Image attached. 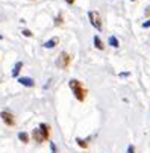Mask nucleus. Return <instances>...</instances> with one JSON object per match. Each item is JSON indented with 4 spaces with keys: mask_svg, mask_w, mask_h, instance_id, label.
I'll use <instances>...</instances> for the list:
<instances>
[{
    "mask_svg": "<svg viewBox=\"0 0 150 153\" xmlns=\"http://www.w3.org/2000/svg\"><path fill=\"white\" fill-rule=\"evenodd\" d=\"M52 153H55V152H52Z\"/></svg>",
    "mask_w": 150,
    "mask_h": 153,
    "instance_id": "23",
    "label": "nucleus"
},
{
    "mask_svg": "<svg viewBox=\"0 0 150 153\" xmlns=\"http://www.w3.org/2000/svg\"><path fill=\"white\" fill-rule=\"evenodd\" d=\"M65 2H67L68 5H73V3H74V0H65Z\"/></svg>",
    "mask_w": 150,
    "mask_h": 153,
    "instance_id": "19",
    "label": "nucleus"
},
{
    "mask_svg": "<svg viewBox=\"0 0 150 153\" xmlns=\"http://www.w3.org/2000/svg\"><path fill=\"white\" fill-rule=\"evenodd\" d=\"M2 38H3V35H0V39H2Z\"/></svg>",
    "mask_w": 150,
    "mask_h": 153,
    "instance_id": "21",
    "label": "nucleus"
},
{
    "mask_svg": "<svg viewBox=\"0 0 150 153\" xmlns=\"http://www.w3.org/2000/svg\"><path fill=\"white\" fill-rule=\"evenodd\" d=\"M90 140H91V138H87V140L77 138V140H76V143H77V146H79V147H82V149H88V146H90V144H88V143H90Z\"/></svg>",
    "mask_w": 150,
    "mask_h": 153,
    "instance_id": "10",
    "label": "nucleus"
},
{
    "mask_svg": "<svg viewBox=\"0 0 150 153\" xmlns=\"http://www.w3.org/2000/svg\"><path fill=\"white\" fill-rule=\"evenodd\" d=\"M68 85H70V88H71L73 93H74V97H76L79 102H83L85 97H87V94H88V91H87V88H83L82 82H79V80H76V79H71Z\"/></svg>",
    "mask_w": 150,
    "mask_h": 153,
    "instance_id": "1",
    "label": "nucleus"
},
{
    "mask_svg": "<svg viewBox=\"0 0 150 153\" xmlns=\"http://www.w3.org/2000/svg\"><path fill=\"white\" fill-rule=\"evenodd\" d=\"M58 42H59V38H58V36H55V38H52V39L46 41L44 44H42V47H44V49H53L55 46H58Z\"/></svg>",
    "mask_w": 150,
    "mask_h": 153,
    "instance_id": "6",
    "label": "nucleus"
},
{
    "mask_svg": "<svg viewBox=\"0 0 150 153\" xmlns=\"http://www.w3.org/2000/svg\"><path fill=\"white\" fill-rule=\"evenodd\" d=\"M18 82L25 86H33L35 85V80L32 77H18Z\"/></svg>",
    "mask_w": 150,
    "mask_h": 153,
    "instance_id": "8",
    "label": "nucleus"
},
{
    "mask_svg": "<svg viewBox=\"0 0 150 153\" xmlns=\"http://www.w3.org/2000/svg\"><path fill=\"white\" fill-rule=\"evenodd\" d=\"M70 62H71V58H70V55L67 52H61L58 59H56V65L59 68H67L70 65Z\"/></svg>",
    "mask_w": 150,
    "mask_h": 153,
    "instance_id": "2",
    "label": "nucleus"
},
{
    "mask_svg": "<svg viewBox=\"0 0 150 153\" xmlns=\"http://www.w3.org/2000/svg\"><path fill=\"white\" fill-rule=\"evenodd\" d=\"M61 23H62V15H61V14H59V15H58V17H56V26H59V25H61Z\"/></svg>",
    "mask_w": 150,
    "mask_h": 153,
    "instance_id": "14",
    "label": "nucleus"
},
{
    "mask_svg": "<svg viewBox=\"0 0 150 153\" xmlns=\"http://www.w3.org/2000/svg\"><path fill=\"white\" fill-rule=\"evenodd\" d=\"M32 137H33V140H35L36 143H44V141H46L44 135L41 134L39 127H38V129H33V130H32Z\"/></svg>",
    "mask_w": 150,
    "mask_h": 153,
    "instance_id": "5",
    "label": "nucleus"
},
{
    "mask_svg": "<svg viewBox=\"0 0 150 153\" xmlns=\"http://www.w3.org/2000/svg\"><path fill=\"white\" fill-rule=\"evenodd\" d=\"M131 2H134V0H131Z\"/></svg>",
    "mask_w": 150,
    "mask_h": 153,
    "instance_id": "22",
    "label": "nucleus"
},
{
    "mask_svg": "<svg viewBox=\"0 0 150 153\" xmlns=\"http://www.w3.org/2000/svg\"><path fill=\"white\" fill-rule=\"evenodd\" d=\"M94 46H96V49H99V50H103V47H105L103 42L100 41V38H99L97 35L94 36Z\"/></svg>",
    "mask_w": 150,
    "mask_h": 153,
    "instance_id": "12",
    "label": "nucleus"
},
{
    "mask_svg": "<svg viewBox=\"0 0 150 153\" xmlns=\"http://www.w3.org/2000/svg\"><path fill=\"white\" fill-rule=\"evenodd\" d=\"M88 17H90V21H91V25L97 29V30H102V17L97 11H91L88 12Z\"/></svg>",
    "mask_w": 150,
    "mask_h": 153,
    "instance_id": "3",
    "label": "nucleus"
},
{
    "mask_svg": "<svg viewBox=\"0 0 150 153\" xmlns=\"http://www.w3.org/2000/svg\"><path fill=\"white\" fill-rule=\"evenodd\" d=\"M109 46H112V47H118L120 46L118 44V39L115 36H109Z\"/></svg>",
    "mask_w": 150,
    "mask_h": 153,
    "instance_id": "13",
    "label": "nucleus"
},
{
    "mask_svg": "<svg viewBox=\"0 0 150 153\" xmlns=\"http://www.w3.org/2000/svg\"><path fill=\"white\" fill-rule=\"evenodd\" d=\"M21 68H23V62H21V61H18V62L14 65V70H12V77H17Z\"/></svg>",
    "mask_w": 150,
    "mask_h": 153,
    "instance_id": "9",
    "label": "nucleus"
},
{
    "mask_svg": "<svg viewBox=\"0 0 150 153\" xmlns=\"http://www.w3.org/2000/svg\"><path fill=\"white\" fill-rule=\"evenodd\" d=\"M18 140H20L21 143L26 144V143H29V135H27L26 132H20V134H18Z\"/></svg>",
    "mask_w": 150,
    "mask_h": 153,
    "instance_id": "11",
    "label": "nucleus"
},
{
    "mask_svg": "<svg viewBox=\"0 0 150 153\" xmlns=\"http://www.w3.org/2000/svg\"><path fill=\"white\" fill-rule=\"evenodd\" d=\"M39 130H41V134L44 135V138L49 140V135H50V126L46 124V123H41V124H39Z\"/></svg>",
    "mask_w": 150,
    "mask_h": 153,
    "instance_id": "7",
    "label": "nucleus"
},
{
    "mask_svg": "<svg viewBox=\"0 0 150 153\" xmlns=\"http://www.w3.org/2000/svg\"><path fill=\"white\" fill-rule=\"evenodd\" d=\"M23 35L30 38V36H32V32H30V30H27V29H25V30H23Z\"/></svg>",
    "mask_w": 150,
    "mask_h": 153,
    "instance_id": "15",
    "label": "nucleus"
},
{
    "mask_svg": "<svg viewBox=\"0 0 150 153\" xmlns=\"http://www.w3.org/2000/svg\"><path fill=\"white\" fill-rule=\"evenodd\" d=\"M50 149H52V152H56V146H55V144H53V143H52V144H50Z\"/></svg>",
    "mask_w": 150,
    "mask_h": 153,
    "instance_id": "18",
    "label": "nucleus"
},
{
    "mask_svg": "<svg viewBox=\"0 0 150 153\" xmlns=\"http://www.w3.org/2000/svg\"><path fill=\"white\" fill-rule=\"evenodd\" d=\"M146 14H147V15H150V8H147V11H146Z\"/></svg>",
    "mask_w": 150,
    "mask_h": 153,
    "instance_id": "20",
    "label": "nucleus"
},
{
    "mask_svg": "<svg viewBox=\"0 0 150 153\" xmlns=\"http://www.w3.org/2000/svg\"><path fill=\"white\" fill-rule=\"evenodd\" d=\"M149 26H150V20H147V21H146V23L143 25V27H144V29H147Z\"/></svg>",
    "mask_w": 150,
    "mask_h": 153,
    "instance_id": "17",
    "label": "nucleus"
},
{
    "mask_svg": "<svg viewBox=\"0 0 150 153\" xmlns=\"http://www.w3.org/2000/svg\"><path fill=\"white\" fill-rule=\"evenodd\" d=\"M0 118H2L3 123L6 126H9V127H14L15 126V118H14V115L9 111H2V112H0Z\"/></svg>",
    "mask_w": 150,
    "mask_h": 153,
    "instance_id": "4",
    "label": "nucleus"
},
{
    "mask_svg": "<svg viewBox=\"0 0 150 153\" xmlns=\"http://www.w3.org/2000/svg\"><path fill=\"white\" fill-rule=\"evenodd\" d=\"M127 153H135V147H134L132 144H131L129 147H127Z\"/></svg>",
    "mask_w": 150,
    "mask_h": 153,
    "instance_id": "16",
    "label": "nucleus"
}]
</instances>
